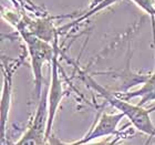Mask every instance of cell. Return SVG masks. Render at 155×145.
Wrapping results in <instances>:
<instances>
[{
    "mask_svg": "<svg viewBox=\"0 0 155 145\" xmlns=\"http://www.w3.org/2000/svg\"><path fill=\"white\" fill-rule=\"evenodd\" d=\"M121 139L122 137L120 135H115L113 140H107V141H101V142H90L81 145H123L121 143Z\"/></svg>",
    "mask_w": 155,
    "mask_h": 145,
    "instance_id": "cell-8",
    "label": "cell"
},
{
    "mask_svg": "<svg viewBox=\"0 0 155 145\" xmlns=\"http://www.w3.org/2000/svg\"><path fill=\"white\" fill-rule=\"evenodd\" d=\"M116 1H119V0H103V1H101L97 6H95L93 8V9H91L89 12L85 15V16H83V17H81L80 19H78L77 21H75L74 23H78V22H80L81 20H83V19H85V18H87V17H91V16H93V15H95V13L97 12V11H100V10H102L103 8H105V7H107V6H110V5H112V3H114V2H116Z\"/></svg>",
    "mask_w": 155,
    "mask_h": 145,
    "instance_id": "cell-7",
    "label": "cell"
},
{
    "mask_svg": "<svg viewBox=\"0 0 155 145\" xmlns=\"http://www.w3.org/2000/svg\"><path fill=\"white\" fill-rule=\"evenodd\" d=\"M12 89V72L7 70L3 80L2 94H1V144H6V124L9 115L10 101Z\"/></svg>",
    "mask_w": 155,
    "mask_h": 145,
    "instance_id": "cell-6",
    "label": "cell"
},
{
    "mask_svg": "<svg viewBox=\"0 0 155 145\" xmlns=\"http://www.w3.org/2000/svg\"><path fill=\"white\" fill-rule=\"evenodd\" d=\"M22 38L25 40L28 48V52L31 58V64H32V73L35 79V93L38 99L41 97L42 90V65L45 61H52L54 55V48L48 44L45 40L39 39L38 37L33 36L31 33L23 32Z\"/></svg>",
    "mask_w": 155,
    "mask_h": 145,
    "instance_id": "cell-2",
    "label": "cell"
},
{
    "mask_svg": "<svg viewBox=\"0 0 155 145\" xmlns=\"http://www.w3.org/2000/svg\"><path fill=\"white\" fill-rule=\"evenodd\" d=\"M48 92L45 91L41 95L32 124L21 136L19 141L15 143H6L2 145H47V130L49 121Z\"/></svg>",
    "mask_w": 155,
    "mask_h": 145,
    "instance_id": "cell-3",
    "label": "cell"
},
{
    "mask_svg": "<svg viewBox=\"0 0 155 145\" xmlns=\"http://www.w3.org/2000/svg\"><path fill=\"white\" fill-rule=\"evenodd\" d=\"M80 75L83 79V81L92 87L94 91H97L101 97L105 99L116 110H119L120 113L124 114L132 123V125L135 127L137 131L144 133L149 136H155V125L153 124L151 120V112L152 110L143 109L141 105H134L127 102V100H124L121 97H116L115 94L107 91L103 87H101L90 74L80 70Z\"/></svg>",
    "mask_w": 155,
    "mask_h": 145,
    "instance_id": "cell-1",
    "label": "cell"
},
{
    "mask_svg": "<svg viewBox=\"0 0 155 145\" xmlns=\"http://www.w3.org/2000/svg\"><path fill=\"white\" fill-rule=\"evenodd\" d=\"M124 117V114L117 113V114H107L103 113L99 119L97 123L92 127L90 132L87 135L80 139L79 141L73 142V145H81L85 143L93 142L95 140L101 137H107L111 135H119L117 125L121 122V120Z\"/></svg>",
    "mask_w": 155,
    "mask_h": 145,
    "instance_id": "cell-4",
    "label": "cell"
},
{
    "mask_svg": "<svg viewBox=\"0 0 155 145\" xmlns=\"http://www.w3.org/2000/svg\"><path fill=\"white\" fill-rule=\"evenodd\" d=\"M54 55L52 59V80H51V87H50V97H49V121H48V130H47V141L51 134L52 125H53V120H54L55 113L59 107L60 101L63 95L62 91V84L59 79L58 73V54L59 51L57 50V43H54Z\"/></svg>",
    "mask_w": 155,
    "mask_h": 145,
    "instance_id": "cell-5",
    "label": "cell"
}]
</instances>
